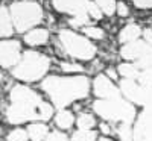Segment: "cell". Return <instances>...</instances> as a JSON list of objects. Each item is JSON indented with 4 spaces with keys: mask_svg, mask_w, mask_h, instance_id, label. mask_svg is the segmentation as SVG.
I'll list each match as a JSON object with an SVG mask.
<instances>
[{
    "mask_svg": "<svg viewBox=\"0 0 152 141\" xmlns=\"http://www.w3.org/2000/svg\"><path fill=\"white\" fill-rule=\"evenodd\" d=\"M43 89L52 97L53 105L61 109L75 100L84 99L90 91V82L84 76H73V78L50 76L44 79Z\"/></svg>",
    "mask_w": 152,
    "mask_h": 141,
    "instance_id": "6da1fadb",
    "label": "cell"
},
{
    "mask_svg": "<svg viewBox=\"0 0 152 141\" xmlns=\"http://www.w3.org/2000/svg\"><path fill=\"white\" fill-rule=\"evenodd\" d=\"M49 67H50V59L47 56L34 52V50H29V52H24L23 58L20 59L18 65L14 68L12 74L20 81L32 82L44 76Z\"/></svg>",
    "mask_w": 152,
    "mask_h": 141,
    "instance_id": "7a4b0ae2",
    "label": "cell"
},
{
    "mask_svg": "<svg viewBox=\"0 0 152 141\" xmlns=\"http://www.w3.org/2000/svg\"><path fill=\"white\" fill-rule=\"evenodd\" d=\"M94 111L97 115H100L105 120L113 121H122V123H131L134 120L135 109L131 103L119 99H105V100H97L93 103Z\"/></svg>",
    "mask_w": 152,
    "mask_h": 141,
    "instance_id": "3957f363",
    "label": "cell"
},
{
    "mask_svg": "<svg viewBox=\"0 0 152 141\" xmlns=\"http://www.w3.org/2000/svg\"><path fill=\"white\" fill-rule=\"evenodd\" d=\"M12 23L18 32H24L43 20V9L34 2H20L11 6Z\"/></svg>",
    "mask_w": 152,
    "mask_h": 141,
    "instance_id": "277c9868",
    "label": "cell"
},
{
    "mask_svg": "<svg viewBox=\"0 0 152 141\" xmlns=\"http://www.w3.org/2000/svg\"><path fill=\"white\" fill-rule=\"evenodd\" d=\"M59 40L67 50V53L73 58L78 59H91L96 53V47L87 40V38L76 35L72 31H61L59 32Z\"/></svg>",
    "mask_w": 152,
    "mask_h": 141,
    "instance_id": "5b68a950",
    "label": "cell"
},
{
    "mask_svg": "<svg viewBox=\"0 0 152 141\" xmlns=\"http://www.w3.org/2000/svg\"><path fill=\"white\" fill-rule=\"evenodd\" d=\"M120 89L131 102H134L137 105H143V106L152 105V86L137 85L132 79H125L120 84Z\"/></svg>",
    "mask_w": 152,
    "mask_h": 141,
    "instance_id": "8992f818",
    "label": "cell"
},
{
    "mask_svg": "<svg viewBox=\"0 0 152 141\" xmlns=\"http://www.w3.org/2000/svg\"><path fill=\"white\" fill-rule=\"evenodd\" d=\"M37 109H38V106L26 105V103H12L6 111V118L12 124L24 123L29 120H40Z\"/></svg>",
    "mask_w": 152,
    "mask_h": 141,
    "instance_id": "52a82bcc",
    "label": "cell"
},
{
    "mask_svg": "<svg viewBox=\"0 0 152 141\" xmlns=\"http://www.w3.org/2000/svg\"><path fill=\"white\" fill-rule=\"evenodd\" d=\"M20 61V43L15 40L0 43V65L12 67Z\"/></svg>",
    "mask_w": 152,
    "mask_h": 141,
    "instance_id": "ba28073f",
    "label": "cell"
},
{
    "mask_svg": "<svg viewBox=\"0 0 152 141\" xmlns=\"http://www.w3.org/2000/svg\"><path fill=\"white\" fill-rule=\"evenodd\" d=\"M11 102L12 103H26V105H32V106H38L41 103V99L37 93H34L31 88L23 86V85H17L11 89Z\"/></svg>",
    "mask_w": 152,
    "mask_h": 141,
    "instance_id": "9c48e42d",
    "label": "cell"
},
{
    "mask_svg": "<svg viewBox=\"0 0 152 141\" xmlns=\"http://www.w3.org/2000/svg\"><path fill=\"white\" fill-rule=\"evenodd\" d=\"M146 137H152V105L146 106V109L140 114V118L132 132V141H140Z\"/></svg>",
    "mask_w": 152,
    "mask_h": 141,
    "instance_id": "30bf717a",
    "label": "cell"
},
{
    "mask_svg": "<svg viewBox=\"0 0 152 141\" xmlns=\"http://www.w3.org/2000/svg\"><path fill=\"white\" fill-rule=\"evenodd\" d=\"M151 52H152V46H149L146 41H131L122 47L120 55L125 59H140Z\"/></svg>",
    "mask_w": 152,
    "mask_h": 141,
    "instance_id": "8fae6325",
    "label": "cell"
},
{
    "mask_svg": "<svg viewBox=\"0 0 152 141\" xmlns=\"http://www.w3.org/2000/svg\"><path fill=\"white\" fill-rule=\"evenodd\" d=\"M94 93L102 99H119L120 91L114 86L107 76H97L94 79Z\"/></svg>",
    "mask_w": 152,
    "mask_h": 141,
    "instance_id": "7c38bea8",
    "label": "cell"
},
{
    "mask_svg": "<svg viewBox=\"0 0 152 141\" xmlns=\"http://www.w3.org/2000/svg\"><path fill=\"white\" fill-rule=\"evenodd\" d=\"M88 0H53V6L59 12L66 14H76L78 11L85 9Z\"/></svg>",
    "mask_w": 152,
    "mask_h": 141,
    "instance_id": "4fadbf2b",
    "label": "cell"
},
{
    "mask_svg": "<svg viewBox=\"0 0 152 141\" xmlns=\"http://www.w3.org/2000/svg\"><path fill=\"white\" fill-rule=\"evenodd\" d=\"M47 36H49V33L46 29H35L24 36V41L29 46H40L47 41Z\"/></svg>",
    "mask_w": 152,
    "mask_h": 141,
    "instance_id": "5bb4252c",
    "label": "cell"
},
{
    "mask_svg": "<svg viewBox=\"0 0 152 141\" xmlns=\"http://www.w3.org/2000/svg\"><path fill=\"white\" fill-rule=\"evenodd\" d=\"M12 33V21L9 12L5 6H0V36H8Z\"/></svg>",
    "mask_w": 152,
    "mask_h": 141,
    "instance_id": "9a60e30c",
    "label": "cell"
},
{
    "mask_svg": "<svg viewBox=\"0 0 152 141\" xmlns=\"http://www.w3.org/2000/svg\"><path fill=\"white\" fill-rule=\"evenodd\" d=\"M47 126L41 124V123H34L28 127V134L31 137L32 141H43L44 137L47 135Z\"/></svg>",
    "mask_w": 152,
    "mask_h": 141,
    "instance_id": "2e32d148",
    "label": "cell"
},
{
    "mask_svg": "<svg viewBox=\"0 0 152 141\" xmlns=\"http://www.w3.org/2000/svg\"><path fill=\"white\" fill-rule=\"evenodd\" d=\"M142 33L140 28L135 26V24H129V26H126L122 32H120V36H119V40L122 43H131V41H135L137 40V36Z\"/></svg>",
    "mask_w": 152,
    "mask_h": 141,
    "instance_id": "e0dca14e",
    "label": "cell"
},
{
    "mask_svg": "<svg viewBox=\"0 0 152 141\" xmlns=\"http://www.w3.org/2000/svg\"><path fill=\"white\" fill-rule=\"evenodd\" d=\"M55 123H56L58 127H61V129H69V127L73 124V115H72V112L61 109L56 114V117H55Z\"/></svg>",
    "mask_w": 152,
    "mask_h": 141,
    "instance_id": "ac0fdd59",
    "label": "cell"
},
{
    "mask_svg": "<svg viewBox=\"0 0 152 141\" xmlns=\"http://www.w3.org/2000/svg\"><path fill=\"white\" fill-rule=\"evenodd\" d=\"M119 71L125 76L126 79H137L138 74H140V71H138L137 65H134V64H122V65H119Z\"/></svg>",
    "mask_w": 152,
    "mask_h": 141,
    "instance_id": "d6986e66",
    "label": "cell"
},
{
    "mask_svg": "<svg viewBox=\"0 0 152 141\" xmlns=\"http://www.w3.org/2000/svg\"><path fill=\"white\" fill-rule=\"evenodd\" d=\"M94 3L99 6L100 11H104L107 15H113L116 11V2L114 0H94Z\"/></svg>",
    "mask_w": 152,
    "mask_h": 141,
    "instance_id": "ffe728a7",
    "label": "cell"
},
{
    "mask_svg": "<svg viewBox=\"0 0 152 141\" xmlns=\"http://www.w3.org/2000/svg\"><path fill=\"white\" fill-rule=\"evenodd\" d=\"M94 140H96V134L90 129H81L72 137V141H94Z\"/></svg>",
    "mask_w": 152,
    "mask_h": 141,
    "instance_id": "44dd1931",
    "label": "cell"
},
{
    "mask_svg": "<svg viewBox=\"0 0 152 141\" xmlns=\"http://www.w3.org/2000/svg\"><path fill=\"white\" fill-rule=\"evenodd\" d=\"M70 23L73 24L75 28L82 26V24L88 23V12H87V9H81V11L76 12V14H73V18H72Z\"/></svg>",
    "mask_w": 152,
    "mask_h": 141,
    "instance_id": "7402d4cb",
    "label": "cell"
},
{
    "mask_svg": "<svg viewBox=\"0 0 152 141\" xmlns=\"http://www.w3.org/2000/svg\"><path fill=\"white\" fill-rule=\"evenodd\" d=\"M96 124L93 115L90 114H81L78 117V126L81 127V129H91V127Z\"/></svg>",
    "mask_w": 152,
    "mask_h": 141,
    "instance_id": "603a6c76",
    "label": "cell"
},
{
    "mask_svg": "<svg viewBox=\"0 0 152 141\" xmlns=\"http://www.w3.org/2000/svg\"><path fill=\"white\" fill-rule=\"evenodd\" d=\"M38 118L40 120H47V118H50L52 117V112H53V109H52V106H50L49 103H46V102H41L40 105H38Z\"/></svg>",
    "mask_w": 152,
    "mask_h": 141,
    "instance_id": "cb8c5ba5",
    "label": "cell"
},
{
    "mask_svg": "<svg viewBox=\"0 0 152 141\" xmlns=\"http://www.w3.org/2000/svg\"><path fill=\"white\" fill-rule=\"evenodd\" d=\"M119 137L122 141H132V129L129 123H122L119 127Z\"/></svg>",
    "mask_w": 152,
    "mask_h": 141,
    "instance_id": "d4e9b609",
    "label": "cell"
},
{
    "mask_svg": "<svg viewBox=\"0 0 152 141\" xmlns=\"http://www.w3.org/2000/svg\"><path fill=\"white\" fill-rule=\"evenodd\" d=\"M137 79L143 86H152V67L151 68H145L143 71H140V74H138Z\"/></svg>",
    "mask_w": 152,
    "mask_h": 141,
    "instance_id": "484cf974",
    "label": "cell"
},
{
    "mask_svg": "<svg viewBox=\"0 0 152 141\" xmlns=\"http://www.w3.org/2000/svg\"><path fill=\"white\" fill-rule=\"evenodd\" d=\"M85 9H87V12H88V15H91V17L96 18V20H99L100 17H102V11H100L99 6H97L96 3H93V2H87Z\"/></svg>",
    "mask_w": 152,
    "mask_h": 141,
    "instance_id": "4316f807",
    "label": "cell"
},
{
    "mask_svg": "<svg viewBox=\"0 0 152 141\" xmlns=\"http://www.w3.org/2000/svg\"><path fill=\"white\" fill-rule=\"evenodd\" d=\"M28 140V132L23 129H15L8 135V141H26Z\"/></svg>",
    "mask_w": 152,
    "mask_h": 141,
    "instance_id": "83f0119b",
    "label": "cell"
},
{
    "mask_svg": "<svg viewBox=\"0 0 152 141\" xmlns=\"http://www.w3.org/2000/svg\"><path fill=\"white\" fill-rule=\"evenodd\" d=\"M135 65H137V68H143V70L145 68H151L152 67V52L148 53V55H145L143 58H140Z\"/></svg>",
    "mask_w": 152,
    "mask_h": 141,
    "instance_id": "f1b7e54d",
    "label": "cell"
},
{
    "mask_svg": "<svg viewBox=\"0 0 152 141\" xmlns=\"http://www.w3.org/2000/svg\"><path fill=\"white\" fill-rule=\"evenodd\" d=\"M84 33L88 35V36H91V38H97V40H102L104 38V31L99 29V28H85Z\"/></svg>",
    "mask_w": 152,
    "mask_h": 141,
    "instance_id": "f546056e",
    "label": "cell"
},
{
    "mask_svg": "<svg viewBox=\"0 0 152 141\" xmlns=\"http://www.w3.org/2000/svg\"><path fill=\"white\" fill-rule=\"evenodd\" d=\"M46 141H69V140L64 134H61V132H52L46 138Z\"/></svg>",
    "mask_w": 152,
    "mask_h": 141,
    "instance_id": "4dcf8cb0",
    "label": "cell"
},
{
    "mask_svg": "<svg viewBox=\"0 0 152 141\" xmlns=\"http://www.w3.org/2000/svg\"><path fill=\"white\" fill-rule=\"evenodd\" d=\"M61 68L64 71H81L82 68L76 64H61Z\"/></svg>",
    "mask_w": 152,
    "mask_h": 141,
    "instance_id": "1f68e13d",
    "label": "cell"
},
{
    "mask_svg": "<svg viewBox=\"0 0 152 141\" xmlns=\"http://www.w3.org/2000/svg\"><path fill=\"white\" fill-rule=\"evenodd\" d=\"M132 2L135 3V6L138 8H152V0H132Z\"/></svg>",
    "mask_w": 152,
    "mask_h": 141,
    "instance_id": "d6a6232c",
    "label": "cell"
},
{
    "mask_svg": "<svg viewBox=\"0 0 152 141\" xmlns=\"http://www.w3.org/2000/svg\"><path fill=\"white\" fill-rule=\"evenodd\" d=\"M117 12H119L120 17H126V15L129 14V12H128V6H126L125 3H122V2L117 5Z\"/></svg>",
    "mask_w": 152,
    "mask_h": 141,
    "instance_id": "836d02e7",
    "label": "cell"
},
{
    "mask_svg": "<svg viewBox=\"0 0 152 141\" xmlns=\"http://www.w3.org/2000/svg\"><path fill=\"white\" fill-rule=\"evenodd\" d=\"M145 40H146V43L149 44V46H152V31H145Z\"/></svg>",
    "mask_w": 152,
    "mask_h": 141,
    "instance_id": "e575fe53",
    "label": "cell"
},
{
    "mask_svg": "<svg viewBox=\"0 0 152 141\" xmlns=\"http://www.w3.org/2000/svg\"><path fill=\"white\" fill-rule=\"evenodd\" d=\"M100 129H102L104 134H110V127H108L107 124H100Z\"/></svg>",
    "mask_w": 152,
    "mask_h": 141,
    "instance_id": "d590c367",
    "label": "cell"
},
{
    "mask_svg": "<svg viewBox=\"0 0 152 141\" xmlns=\"http://www.w3.org/2000/svg\"><path fill=\"white\" fill-rule=\"evenodd\" d=\"M108 74L111 76V78H116V73H114V70H108Z\"/></svg>",
    "mask_w": 152,
    "mask_h": 141,
    "instance_id": "8d00e7d4",
    "label": "cell"
},
{
    "mask_svg": "<svg viewBox=\"0 0 152 141\" xmlns=\"http://www.w3.org/2000/svg\"><path fill=\"white\" fill-rule=\"evenodd\" d=\"M140 141H152V137H146V138H142Z\"/></svg>",
    "mask_w": 152,
    "mask_h": 141,
    "instance_id": "74e56055",
    "label": "cell"
},
{
    "mask_svg": "<svg viewBox=\"0 0 152 141\" xmlns=\"http://www.w3.org/2000/svg\"><path fill=\"white\" fill-rule=\"evenodd\" d=\"M99 141H110V140H107V138H102V140H99Z\"/></svg>",
    "mask_w": 152,
    "mask_h": 141,
    "instance_id": "f35d334b",
    "label": "cell"
},
{
    "mask_svg": "<svg viewBox=\"0 0 152 141\" xmlns=\"http://www.w3.org/2000/svg\"><path fill=\"white\" fill-rule=\"evenodd\" d=\"M0 81H2V73H0Z\"/></svg>",
    "mask_w": 152,
    "mask_h": 141,
    "instance_id": "ab89813d",
    "label": "cell"
}]
</instances>
